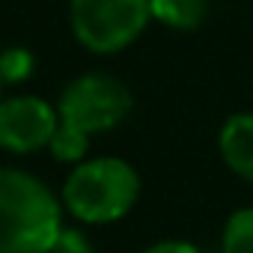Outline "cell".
Wrapping results in <instances>:
<instances>
[{
  "label": "cell",
  "mask_w": 253,
  "mask_h": 253,
  "mask_svg": "<svg viewBox=\"0 0 253 253\" xmlns=\"http://www.w3.org/2000/svg\"><path fill=\"white\" fill-rule=\"evenodd\" d=\"M134 98L122 81L89 72L66 84L57 101V131L51 140V155L66 164H81L92 134L110 131L128 116Z\"/></svg>",
  "instance_id": "6da1fadb"
},
{
  "label": "cell",
  "mask_w": 253,
  "mask_h": 253,
  "mask_svg": "<svg viewBox=\"0 0 253 253\" xmlns=\"http://www.w3.org/2000/svg\"><path fill=\"white\" fill-rule=\"evenodd\" d=\"M60 232L54 191L27 170L0 167V253H48Z\"/></svg>",
  "instance_id": "7a4b0ae2"
},
{
  "label": "cell",
  "mask_w": 253,
  "mask_h": 253,
  "mask_svg": "<svg viewBox=\"0 0 253 253\" xmlns=\"http://www.w3.org/2000/svg\"><path fill=\"white\" fill-rule=\"evenodd\" d=\"M140 197V176L122 158H92L75 164L63 182V206L84 223H113Z\"/></svg>",
  "instance_id": "3957f363"
},
{
  "label": "cell",
  "mask_w": 253,
  "mask_h": 253,
  "mask_svg": "<svg viewBox=\"0 0 253 253\" xmlns=\"http://www.w3.org/2000/svg\"><path fill=\"white\" fill-rule=\"evenodd\" d=\"M149 0H72L69 21L75 39L92 54L128 48L149 24Z\"/></svg>",
  "instance_id": "277c9868"
},
{
  "label": "cell",
  "mask_w": 253,
  "mask_h": 253,
  "mask_svg": "<svg viewBox=\"0 0 253 253\" xmlns=\"http://www.w3.org/2000/svg\"><path fill=\"white\" fill-rule=\"evenodd\" d=\"M57 107L36 95L0 98V149L30 155L48 149L57 131Z\"/></svg>",
  "instance_id": "5b68a950"
},
{
  "label": "cell",
  "mask_w": 253,
  "mask_h": 253,
  "mask_svg": "<svg viewBox=\"0 0 253 253\" xmlns=\"http://www.w3.org/2000/svg\"><path fill=\"white\" fill-rule=\"evenodd\" d=\"M217 146H220V158L226 161V167L235 176L253 182V113L229 116L220 128Z\"/></svg>",
  "instance_id": "8992f818"
},
{
  "label": "cell",
  "mask_w": 253,
  "mask_h": 253,
  "mask_svg": "<svg viewBox=\"0 0 253 253\" xmlns=\"http://www.w3.org/2000/svg\"><path fill=\"white\" fill-rule=\"evenodd\" d=\"M149 9L170 30H197L209 12V0H149Z\"/></svg>",
  "instance_id": "52a82bcc"
},
{
  "label": "cell",
  "mask_w": 253,
  "mask_h": 253,
  "mask_svg": "<svg viewBox=\"0 0 253 253\" xmlns=\"http://www.w3.org/2000/svg\"><path fill=\"white\" fill-rule=\"evenodd\" d=\"M223 253H253V206L229 214L223 226Z\"/></svg>",
  "instance_id": "ba28073f"
},
{
  "label": "cell",
  "mask_w": 253,
  "mask_h": 253,
  "mask_svg": "<svg viewBox=\"0 0 253 253\" xmlns=\"http://www.w3.org/2000/svg\"><path fill=\"white\" fill-rule=\"evenodd\" d=\"M33 66H36V57L27 48H6L0 54V78H3V84L27 81L33 75Z\"/></svg>",
  "instance_id": "9c48e42d"
},
{
  "label": "cell",
  "mask_w": 253,
  "mask_h": 253,
  "mask_svg": "<svg viewBox=\"0 0 253 253\" xmlns=\"http://www.w3.org/2000/svg\"><path fill=\"white\" fill-rule=\"evenodd\" d=\"M48 253H95V250H92V244H89V238H86L84 232H78V229H63Z\"/></svg>",
  "instance_id": "30bf717a"
},
{
  "label": "cell",
  "mask_w": 253,
  "mask_h": 253,
  "mask_svg": "<svg viewBox=\"0 0 253 253\" xmlns=\"http://www.w3.org/2000/svg\"><path fill=\"white\" fill-rule=\"evenodd\" d=\"M143 253H200L191 241H176V238H170V241H158V244H152V247H146Z\"/></svg>",
  "instance_id": "8fae6325"
},
{
  "label": "cell",
  "mask_w": 253,
  "mask_h": 253,
  "mask_svg": "<svg viewBox=\"0 0 253 253\" xmlns=\"http://www.w3.org/2000/svg\"><path fill=\"white\" fill-rule=\"evenodd\" d=\"M0 89H3V78H0Z\"/></svg>",
  "instance_id": "7c38bea8"
}]
</instances>
